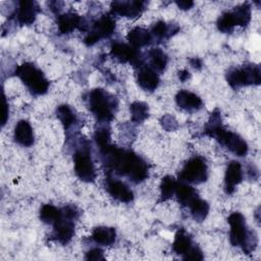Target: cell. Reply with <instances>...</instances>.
Returning <instances> with one entry per match:
<instances>
[{
    "label": "cell",
    "mask_w": 261,
    "mask_h": 261,
    "mask_svg": "<svg viewBox=\"0 0 261 261\" xmlns=\"http://www.w3.org/2000/svg\"><path fill=\"white\" fill-rule=\"evenodd\" d=\"M115 29V22L109 15H104L99 18L93 25L92 32L85 38V43L89 46L94 45L102 38H107L112 35Z\"/></svg>",
    "instance_id": "9"
},
{
    "label": "cell",
    "mask_w": 261,
    "mask_h": 261,
    "mask_svg": "<svg viewBox=\"0 0 261 261\" xmlns=\"http://www.w3.org/2000/svg\"><path fill=\"white\" fill-rule=\"evenodd\" d=\"M144 4L142 1H115L111 4V10L115 14L134 18L142 13Z\"/></svg>",
    "instance_id": "10"
},
{
    "label": "cell",
    "mask_w": 261,
    "mask_h": 261,
    "mask_svg": "<svg viewBox=\"0 0 261 261\" xmlns=\"http://www.w3.org/2000/svg\"><path fill=\"white\" fill-rule=\"evenodd\" d=\"M82 23V18L75 13H64L58 16L57 24L61 34H69Z\"/></svg>",
    "instance_id": "19"
},
{
    "label": "cell",
    "mask_w": 261,
    "mask_h": 261,
    "mask_svg": "<svg viewBox=\"0 0 261 261\" xmlns=\"http://www.w3.org/2000/svg\"><path fill=\"white\" fill-rule=\"evenodd\" d=\"M130 114L132 120L135 122H142L144 121L149 115V108L148 105L144 102H134L130 105Z\"/></svg>",
    "instance_id": "28"
},
{
    "label": "cell",
    "mask_w": 261,
    "mask_h": 261,
    "mask_svg": "<svg viewBox=\"0 0 261 261\" xmlns=\"http://www.w3.org/2000/svg\"><path fill=\"white\" fill-rule=\"evenodd\" d=\"M15 141L24 147H30L34 143V134L31 124L27 120H19L14 128Z\"/></svg>",
    "instance_id": "18"
},
{
    "label": "cell",
    "mask_w": 261,
    "mask_h": 261,
    "mask_svg": "<svg viewBox=\"0 0 261 261\" xmlns=\"http://www.w3.org/2000/svg\"><path fill=\"white\" fill-rule=\"evenodd\" d=\"M192 247V241L191 238L186 233V231L184 229H180L176 232L175 238H174V242L172 245L173 251L176 254H180L184 255L185 253H187Z\"/></svg>",
    "instance_id": "24"
},
{
    "label": "cell",
    "mask_w": 261,
    "mask_h": 261,
    "mask_svg": "<svg viewBox=\"0 0 261 261\" xmlns=\"http://www.w3.org/2000/svg\"><path fill=\"white\" fill-rule=\"evenodd\" d=\"M39 6L34 1H20L17 10V20L21 24H31L35 20Z\"/></svg>",
    "instance_id": "16"
},
{
    "label": "cell",
    "mask_w": 261,
    "mask_h": 261,
    "mask_svg": "<svg viewBox=\"0 0 261 261\" xmlns=\"http://www.w3.org/2000/svg\"><path fill=\"white\" fill-rule=\"evenodd\" d=\"M179 178L193 184L205 181L207 179V166L204 160L199 157L191 158L182 167L179 173Z\"/></svg>",
    "instance_id": "7"
},
{
    "label": "cell",
    "mask_w": 261,
    "mask_h": 261,
    "mask_svg": "<svg viewBox=\"0 0 261 261\" xmlns=\"http://www.w3.org/2000/svg\"><path fill=\"white\" fill-rule=\"evenodd\" d=\"M115 236H116L115 229L107 226L96 227L92 233L93 240L97 244H100L103 246L112 245L115 242Z\"/></svg>",
    "instance_id": "21"
},
{
    "label": "cell",
    "mask_w": 261,
    "mask_h": 261,
    "mask_svg": "<svg viewBox=\"0 0 261 261\" xmlns=\"http://www.w3.org/2000/svg\"><path fill=\"white\" fill-rule=\"evenodd\" d=\"M110 54L113 58L117 59L120 62L136 63L139 61L137 50L132 46L119 42H115L112 44Z\"/></svg>",
    "instance_id": "11"
},
{
    "label": "cell",
    "mask_w": 261,
    "mask_h": 261,
    "mask_svg": "<svg viewBox=\"0 0 261 261\" xmlns=\"http://www.w3.org/2000/svg\"><path fill=\"white\" fill-rule=\"evenodd\" d=\"M175 195L178 202L185 206H189L196 198H198L196 191L186 184H176Z\"/></svg>",
    "instance_id": "22"
},
{
    "label": "cell",
    "mask_w": 261,
    "mask_h": 261,
    "mask_svg": "<svg viewBox=\"0 0 261 261\" xmlns=\"http://www.w3.org/2000/svg\"><path fill=\"white\" fill-rule=\"evenodd\" d=\"M138 83L145 91H153L159 84V77L151 67L142 66L138 72Z\"/></svg>",
    "instance_id": "17"
},
{
    "label": "cell",
    "mask_w": 261,
    "mask_h": 261,
    "mask_svg": "<svg viewBox=\"0 0 261 261\" xmlns=\"http://www.w3.org/2000/svg\"><path fill=\"white\" fill-rule=\"evenodd\" d=\"M107 191L116 200L124 203H128L134 199L133 192L120 180L108 179L107 180Z\"/></svg>",
    "instance_id": "13"
},
{
    "label": "cell",
    "mask_w": 261,
    "mask_h": 261,
    "mask_svg": "<svg viewBox=\"0 0 261 261\" xmlns=\"http://www.w3.org/2000/svg\"><path fill=\"white\" fill-rule=\"evenodd\" d=\"M8 119V104L6 103L5 97L3 95L2 98V125H4L6 123Z\"/></svg>",
    "instance_id": "36"
},
{
    "label": "cell",
    "mask_w": 261,
    "mask_h": 261,
    "mask_svg": "<svg viewBox=\"0 0 261 261\" xmlns=\"http://www.w3.org/2000/svg\"><path fill=\"white\" fill-rule=\"evenodd\" d=\"M149 57H150L151 68L153 70L161 72L165 69L167 64V56L161 49L159 48L152 49L149 52Z\"/></svg>",
    "instance_id": "25"
},
{
    "label": "cell",
    "mask_w": 261,
    "mask_h": 261,
    "mask_svg": "<svg viewBox=\"0 0 261 261\" xmlns=\"http://www.w3.org/2000/svg\"><path fill=\"white\" fill-rule=\"evenodd\" d=\"M190 209H191V213H192V216L193 218L196 220V221H203L208 212H209V205L206 201L200 199L199 197L196 198L190 205H189Z\"/></svg>",
    "instance_id": "23"
},
{
    "label": "cell",
    "mask_w": 261,
    "mask_h": 261,
    "mask_svg": "<svg viewBox=\"0 0 261 261\" xmlns=\"http://www.w3.org/2000/svg\"><path fill=\"white\" fill-rule=\"evenodd\" d=\"M54 237L61 244H66L69 242L74 232V225L71 219L66 218L65 216L61 217L54 224Z\"/></svg>",
    "instance_id": "14"
},
{
    "label": "cell",
    "mask_w": 261,
    "mask_h": 261,
    "mask_svg": "<svg viewBox=\"0 0 261 261\" xmlns=\"http://www.w3.org/2000/svg\"><path fill=\"white\" fill-rule=\"evenodd\" d=\"M62 212L53 205L46 204L40 210V218L43 222L48 224H54L62 217Z\"/></svg>",
    "instance_id": "26"
},
{
    "label": "cell",
    "mask_w": 261,
    "mask_h": 261,
    "mask_svg": "<svg viewBox=\"0 0 261 261\" xmlns=\"http://www.w3.org/2000/svg\"><path fill=\"white\" fill-rule=\"evenodd\" d=\"M242 166L238 161H231L226 168L224 176V187L227 194H232L237 185L242 181Z\"/></svg>",
    "instance_id": "12"
},
{
    "label": "cell",
    "mask_w": 261,
    "mask_h": 261,
    "mask_svg": "<svg viewBox=\"0 0 261 261\" xmlns=\"http://www.w3.org/2000/svg\"><path fill=\"white\" fill-rule=\"evenodd\" d=\"M184 259L186 260H202L203 254L201 250L197 247H191V249L184 254Z\"/></svg>",
    "instance_id": "34"
},
{
    "label": "cell",
    "mask_w": 261,
    "mask_h": 261,
    "mask_svg": "<svg viewBox=\"0 0 261 261\" xmlns=\"http://www.w3.org/2000/svg\"><path fill=\"white\" fill-rule=\"evenodd\" d=\"M89 104L91 111L99 120L110 121L113 118V100L102 89H95L90 93Z\"/></svg>",
    "instance_id": "5"
},
{
    "label": "cell",
    "mask_w": 261,
    "mask_h": 261,
    "mask_svg": "<svg viewBox=\"0 0 261 261\" xmlns=\"http://www.w3.org/2000/svg\"><path fill=\"white\" fill-rule=\"evenodd\" d=\"M177 6L182 9V10H187V9H190L193 5H194V2L193 1H190V0H182V1H177L176 2Z\"/></svg>",
    "instance_id": "38"
},
{
    "label": "cell",
    "mask_w": 261,
    "mask_h": 261,
    "mask_svg": "<svg viewBox=\"0 0 261 261\" xmlns=\"http://www.w3.org/2000/svg\"><path fill=\"white\" fill-rule=\"evenodd\" d=\"M87 260H103V252L100 249H93L87 253Z\"/></svg>",
    "instance_id": "35"
},
{
    "label": "cell",
    "mask_w": 261,
    "mask_h": 261,
    "mask_svg": "<svg viewBox=\"0 0 261 261\" xmlns=\"http://www.w3.org/2000/svg\"><path fill=\"white\" fill-rule=\"evenodd\" d=\"M231 13L233 15L236 25H247L251 19V7L248 3L234 7Z\"/></svg>",
    "instance_id": "27"
},
{
    "label": "cell",
    "mask_w": 261,
    "mask_h": 261,
    "mask_svg": "<svg viewBox=\"0 0 261 261\" xmlns=\"http://www.w3.org/2000/svg\"><path fill=\"white\" fill-rule=\"evenodd\" d=\"M152 33L157 38H164L168 33V28L164 21H158L152 29Z\"/></svg>",
    "instance_id": "33"
},
{
    "label": "cell",
    "mask_w": 261,
    "mask_h": 261,
    "mask_svg": "<svg viewBox=\"0 0 261 261\" xmlns=\"http://www.w3.org/2000/svg\"><path fill=\"white\" fill-rule=\"evenodd\" d=\"M236 25V21L231 12L223 13L217 20V28L222 33H230Z\"/></svg>",
    "instance_id": "31"
},
{
    "label": "cell",
    "mask_w": 261,
    "mask_h": 261,
    "mask_svg": "<svg viewBox=\"0 0 261 261\" xmlns=\"http://www.w3.org/2000/svg\"><path fill=\"white\" fill-rule=\"evenodd\" d=\"M176 188V181L174 178L170 175H166L162 178L161 185H160V191H161V199L163 201L168 200L173 196L175 193Z\"/></svg>",
    "instance_id": "29"
},
{
    "label": "cell",
    "mask_w": 261,
    "mask_h": 261,
    "mask_svg": "<svg viewBox=\"0 0 261 261\" xmlns=\"http://www.w3.org/2000/svg\"><path fill=\"white\" fill-rule=\"evenodd\" d=\"M227 221L230 225L229 240L232 246H240L246 251L256 243V236L252 233V231L247 230L245 218L241 213H231Z\"/></svg>",
    "instance_id": "3"
},
{
    "label": "cell",
    "mask_w": 261,
    "mask_h": 261,
    "mask_svg": "<svg viewBox=\"0 0 261 261\" xmlns=\"http://www.w3.org/2000/svg\"><path fill=\"white\" fill-rule=\"evenodd\" d=\"M178 76L182 82H185L190 76V72L188 70H181L180 72H178Z\"/></svg>",
    "instance_id": "39"
},
{
    "label": "cell",
    "mask_w": 261,
    "mask_h": 261,
    "mask_svg": "<svg viewBox=\"0 0 261 261\" xmlns=\"http://www.w3.org/2000/svg\"><path fill=\"white\" fill-rule=\"evenodd\" d=\"M206 134L215 138L220 144L224 145L229 151L238 156H245L248 152L247 143L237 134L223 128L220 116L216 112L211 115L206 128Z\"/></svg>",
    "instance_id": "2"
},
{
    "label": "cell",
    "mask_w": 261,
    "mask_h": 261,
    "mask_svg": "<svg viewBox=\"0 0 261 261\" xmlns=\"http://www.w3.org/2000/svg\"><path fill=\"white\" fill-rule=\"evenodd\" d=\"M16 75L36 95H43L47 92L49 82L44 76L43 72L32 63H23L15 70Z\"/></svg>",
    "instance_id": "4"
},
{
    "label": "cell",
    "mask_w": 261,
    "mask_h": 261,
    "mask_svg": "<svg viewBox=\"0 0 261 261\" xmlns=\"http://www.w3.org/2000/svg\"><path fill=\"white\" fill-rule=\"evenodd\" d=\"M176 104L188 111H194L198 110L202 107L203 102L199 96H197L194 93L188 92V91H179L175 96Z\"/></svg>",
    "instance_id": "15"
},
{
    "label": "cell",
    "mask_w": 261,
    "mask_h": 261,
    "mask_svg": "<svg viewBox=\"0 0 261 261\" xmlns=\"http://www.w3.org/2000/svg\"><path fill=\"white\" fill-rule=\"evenodd\" d=\"M74 170L79 178L86 182L94 181L96 177L91 154L88 150H79L74 155Z\"/></svg>",
    "instance_id": "8"
},
{
    "label": "cell",
    "mask_w": 261,
    "mask_h": 261,
    "mask_svg": "<svg viewBox=\"0 0 261 261\" xmlns=\"http://www.w3.org/2000/svg\"><path fill=\"white\" fill-rule=\"evenodd\" d=\"M127 41L130 43L132 47H134L135 49L144 47V46L150 44L151 34L147 30L137 27L128 32Z\"/></svg>",
    "instance_id": "20"
},
{
    "label": "cell",
    "mask_w": 261,
    "mask_h": 261,
    "mask_svg": "<svg viewBox=\"0 0 261 261\" xmlns=\"http://www.w3.org/2000/svg\"><path fill=\"white\" fill-rule=\"evenodd\" d=\"M106 163L120 175H127L134 182H141L148 177L146 163L132 151L116 149L110 144L101 149Z\"/></svg>",
    "instance_id": "1"
},
{
    "label": "cell",
    "mask_w": 261,
    "mask_h": 261,
    "mask_svg": "<svg viewBox=\"0 0 261 261\" xmlns=\"http://www.w3.org/2000/svg\"><path fill=\"white\" fill-rule=\"evenodd\" d=\"M110 133L106 128H98L95 133V141L97 145H99L100 149L109 145Z\"/></svg>",
    "instance_id": "32"
},
{
    "label": "cell",
    "mask_w": 261,
    "mask_h": 261,
    "mask_svg": "<svg viewBox=\"0 0 261 261\" xmlns=\"http://www.w3.org/2000/svg\"><path fill=\"white\" fill-rule=\"evenodd\" d=\"M226 80L234 89L248 85H259L261 82L260 67L258 65H250L232 69L227 72Z\"/></svg>",
    "instance_id": "6"
},
{
    "label": "cell",
    "mask_w": 261,
    "mask_h": 261,
    "mask_svg": "<svg viewBox=\"0 0 261 261\" xmlns=\"http://www.w3.org/2000/svg\"><path fill=\"white\" fill-rule=\"evenodd\" d=\"M57 116L65 128H68L75 121V115L67 105H60L56 110Z\"/></svg>",
    "instance_id": "30"
},
{
    "label": "cell",
    "mask_w": 261,
    "mask_h": 261,
    "mask_svg": "<svg viewBox=\"0 0 261 261\" xmlns=\"http://www.w3.org/2000/svg\"><path fill=\"white\" fill-rule=\"evenodd\" d=\"M166 124L169 125V126H168V130L173 129V128L176 127V121H175L174 118L171 117V116H165V117L162 118V125L165 126Z\"/></svg>",
    "instance_id": "37"
}]
</instances>
